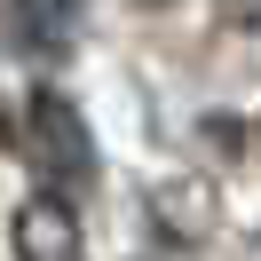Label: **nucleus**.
I'll return each mask as SVG.
<instances>
[{"mask_svg":"<svg viewBox=\"0 0 261 261\" xmlns=\"http://www.w3.org/2000/svg\"><path fill=\"white\" fill-rule=\"evenodd\" d=\"M16 261H87L80 222H71V206L56 190H40V198L16 206Z\"/></svg>","mask_w":261,"mask_h":261,"instance_id":"obj_2","label":"nucleus"},{"mask_svg":"<svg viewBox=\"0 0 261 261\" xmlns=\"http://www.w3.org/2000/svg\"><path fill=\"white\" fill-rule=\"evenodd\" d=\"M16 150H24V166L40 174V190H56V198H71V190H87V182H95V143H87V119L71 111L56 87H40V95H32Z\"/></svg>","mask_w":261,"mask_h":261,"instance_id":"obj_1","label":"nucleus"},{"mask_svg":"<svg viewBox=\"0 0 261 261\" xmlns=\"http://www.w3.org/2000/svg\"><path fill=\"white\" fill-rule=\"evenodd\" d=\"M71 16H80V0H16V24H24V40H40V48H64Z\"/></svg>","mask_w":261,"mask_h":261,"instance_id":"obj_3","label":"nucleus"}]
</instances>
